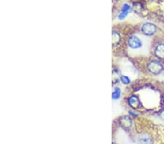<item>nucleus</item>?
I'll return each mask as SVG.
<instances>
[{
  "instance_id": "39448f33",
  "label": "nucleus",
  "mask_w": 164,
  "mask_h": 144,
  "mask_svg": "<svg viewBox=\"0 0 164 144\" xmlns=\"http://www.w3.org/2000/svg\"><path fill=\"white\" fill-rule=\"evenodd\" d=\"M155 56L159 59H164V43L158 44L155 49Z\"/></svg>"
},
{
  "instance_id": "9d476101",
  "label": "nucleus",
  "mask_w": 164,
  "mask_h": 144,
  "mask_svg": "<svg viewBox=\"0 0 164 144\" xmlns=\"http://www.w3.org/2000/svg\"><path fill=\"white\" fill-rule=\"evenodd\" d=\"M120 93H121L120 89L119 87H116L113 91V94H112V98H113V100L119 99L120 96Z\"/></svg>"
},
{
  "instance_id": "1a4fd4ad",
  "label": "nucleus",
  "mask_w": 164,
  "mask_h": 144,
  "mask_svg": "<svg viewBox=\"0 0 164 144\" xmlns=\"http://www.w3.org/2000/svg\"><path fill=\"white\" fill-rule=\"evenodd\" d=\"M120 34L116 31H113L112 34V43H113V46H116L118 45L120 42Z\"/></svg>"
},
{
  "instance_id": "f03ea898",
  "label": "nucleus",
  "mask_w": 164,
  "mask_h": 144,
  "mask_svg": "<svg viewBox=\"0 0 164 144\" xmlns=\"http://www.w3.org/2000/svg\"><path fill=\"white\" fill-rule=\"evenodd\" d=\"M147 69L151 74L158 75L163 70V65L159 61L152 60L148 63Z\"/></svg>"
},
{
  "instance_id": "ddd939ff",
  "label": "nucleus",
  "mask_w": 164,
  "mask_h": 144,
  "mask_svg": "<svg viewBox=\"0 0 164 144\" xmlns=\"http://www.w3.org/2000/svg\"><path fill=\"white\" fill-rule=\"evenodd\" d=\"M129 113H130V114H131V115H132V116H137V114H135V113H134V112H133V111H129Z\"/></svg>"
},
{
  "instance_id": "7ed1b4c3",
  "label": "nucleus",
  "mask_w": 164,
  "mask_h": 144,
  "mask_svg": "<svg viewBox=\"0 0 164 144\" xmlns=\"http://www.w3.org/2000/svg\"><path fill=\"white\" fill-rule=\"evenodd\" d=\"M157 31V27L155 24L152 23H145L142 27V32L147 36H153Z\"/></svg>"
},
{
  "instance_id": "20e7f679",
  "label": "nucleus",
  "mask_w": 164,
  "mask_h": 144,
  "mask_svg": "<svg viewBox=\"0 0 164 144\" xmlns=\"http://www.w3.org/2000/svg\"><path fill=\"white\" fill-rule=\"evenodd\" d=\"M120 124L123 127V128H124L125 130H128L130 129L131 127V125H132V120H131V119L128 116H123L122 118L120 120Z\"/></svg>"
},
{
  "instance_id": "f8f14e48",
  "label": "nucleus",
  "mask_w": 164,
  "mask_h": 144,
  "mask_svg": "<svg viewBox=\"0 0 164 144\" xmlns=\"http://www.w3.org/2000/svg\"><path fill=\"white\" fill-rule=\"evenodd\" d=\"M159 116H160V118L161 119V120H164V110L161 111V112H160V114H159Z\"/></svg>"
},
{
  "instance_id": "9b49d317",
  "label": "nucleus",
  "mask_w": 164,
  "mask_h": 144,
  "mask_svg": "<svg viewBox=\"0 0 164 144\" xmlns=\"http://www.w3.org/2000/svg\"><path fill=\"white\" fill-rule=\"evenodd\" d=\"M120 81L123 84H129L131 82V79H129L128 76H122L120 77Z\"/></svg>"
},
{
  "instance_id": "423d86ee",
  "label": "nucleus",
  "mask_w": 164,
  "mask_h": 144,
  "mask_svg": "<svg viewBox=\"0 0 164 144\" xmlns=\"http://www.w3.org/2000/svg\"><path fill=\"white\" fill-rule=\"evenodd\" d=\"M128 103L130 106L132 107L133 109H138L140 105L139 99L136 95H132L129 98Z\"/></svg>"
},
{
  "instance_id": "4468645a",
  "label": "nucleus",
  "mask_w": 164,
  "mask_h": 144,
  "mask_svg": "<svg viewBox=\"0 0 164 144\" xmlns=\"http://www.w3.org/2000/svg\"><path fill=\"white\" fill-rule=\"evenodd\" d=\"M113 144H115V143H113Z\"/></svg>"
},
{
  "instance_id": "f257e3e1",
  "label": "nucleus",
  "mask_w": 164,
  "mask_h": 144,
  "mask_svg": "<svg viewBox=\"0 0 164 144\" xmlns=\"http://www.w3.org/2000/svg\"><path fill=\"white\" fill-rule=\"evenodd\" d=\"M128 47L133 50H137L143 47V42L138 36L133 35L128 38Z\"/></svg>"
},
{
  "instance_id": "0eeeda50",
  "label": "nucleus",
  "mask_w": 164,
  "mask_h": 144,
  "mask_svg": "<svg viewBox=\"0 0 164 144\" xmlns=\"http://www.w3.org/2000/svg\"><path fill=\"white\" fill-rule=\"evenodd\" d=\"M130 10H131V7L129 6L128 5H127V4H125V5L123 6L120 14L118 15L119 20H123V19H124L125 17H126V15L128 14V13L130 12Z\"/></svg>"
},
{
  "instance_id": "6e6552de",
  "label": "nucleus",
  "mask_w": 164,
  "mask_h": 144,
  "mask_svg": "<svg viewBox=\"0 0 164 144\" xmlns=\"http://www.w3.org/2000/svg\"><path fill=\"white\" fill-rule=\"evenodd\" d=\"M139 144H151V138L147 134H142L139 138Z\"/></svg>"
}]
</instances>
